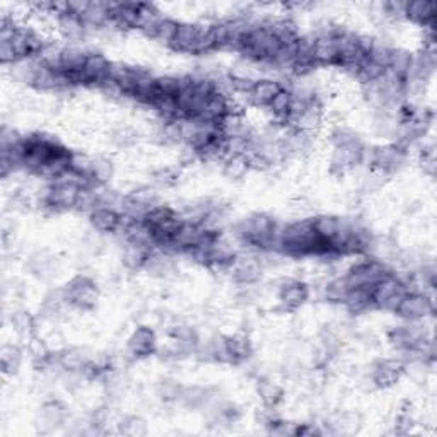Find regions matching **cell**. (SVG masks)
I'll return each mask as SVG.
<instances>
[{
	"mask_svg": "<svg viewBox=\"0 0 437 437\" xmlns=\"http://www.w3.org/2000/svg\"><path fill=\"white\" fill-rule=\"evenodd\" d=\"M393 271L389 270V266L386 265L383 260H364L359 261L357 265H354L352 269L345 274V282L349 288L355 287H364V288H372L377 282L392 275Z\"/></svg>",
	"mask_w": 437,
	"mask_h": 437,
	"instance_id": "1",
	"label": "cell"
},
{
	"mask_svg": "<svg viewBox=\"0 0 437 437\" xmlns=\"http://www.w3.org/2000/svg\"><path fill=\"white\" fill-rule=\"evenodd\" d=\"M406 292H409V286L405 280L392 274L372 287V304L377 309L394 311Z\"/></svg>",
	"mask_w": 437,
	"mask_h": 437,
	"instance_id": "2",
	"label": "cell"
},
{
	"mask_svg": "<svg viewBox=\"0 0 437 437\" xmlns=\"http://www.w3.org/2000/svg\"><path fill=\"white\" fill-rule=\"evenodd\" d=\"M67 304L77 309H92L97 303V288L96 284L89 277L79 275V277L72 279L65 287Z\"/></svg>",
	"mask_w": 437,
	"mask_h": 437,
	"instance_id": "3",
	"label": "cell"
},
{
	"mask_svg": "<svg viewBox=\"0 0 437 437\" xmlns=\"http://www.w3.org/2000/svg\"><path fill=\"white\" fill-rule=\"evenodd\" d=\"M393 313L405 321H422L434 313V303L423 292L409 291Z\"/></svg>",
	"mask_w": 437,
	"mask_h": 437,
	"instance_id": "4",
	"label": "cell"
},
{
	"mask_svg": "<svg viewBox=\"0 0 437 437\" xmlns=\"http://www.w3.org/2000/svg\"><path fill=\"white\" fill-rule=\"evenodd\" d=\"M406 152L401 151L396 144H389V146L377 147L371 154V164L377 171L389 175V173L398 171L405 163Z\"/></svg>",
	"mask_w": 437,
	"mask_h": 437,
	"instance_id": "5",
	"label": "cell"
},
{
	"mask_svg": "<svg viewBox=\"0 0 437 437\" xmlns=\"http://www.w3.org/2000/svg\"><path fill=\"white\" fill-rule=\"evenodd\" d=\"M364 156H366V149H364L360 139L355 140V142L345 144V146H335L332 156V169L338 173L347 171V169L362 163Z\"/></svg>",
	"mask_w": 437,
	"mask_h": 437,
	"instance_id": "6",
	"label": "cell"
},
{
	"mask_svg": "<svg viewBox=\"0 0 437 437\" xmlns=\"http://www.w3.org/2000/svg\"><path fill=\"white\" fill-rule=\"evenodd\" d=\"M405 369L406 362L403 359H383L372 367L371 381L377 388H388V386L398 383Z\"/></svg>",
	"mask_w": 437,
	"mask_h": 437,
	"instance_id": "7",
	"label": "cell"
},
{
	"mask_svg": "<svg viewBox=\"0 0 437 437\" xmlns=\"http://www.w3.org/2000/svg\"><path fill=\"white\" fill-rule=\"evenodd\" d=\"M309 299V287L301 280H286L279 288V301L286 311H294Z\"/></svg>",
	"mask_w": 437,
	"mask_h": 437,
	"instance_id": "8",
	"label": "cell"
},
{
	"mask_svg": "<svg viewBox=\"0 0 437 437\" xmlns=\"http://www.w3.org/2000/svg\"><path fill=\"white\" fill-rule=\"evenodd\" d=\"M156 347H158L156 333L149 326H139L126 342V350L134 357H149L156 352Z\"/></svg>",
	"mask_w": 437,
	"mask_h": 437,
	"instance_id": "9",
	"label": "cell"
},
{
	"mask_svg": "<svg viewBox=\"0 0 437 437\" xmlns=\"http://www.w3.org/2000/svg\"><path fill=\"white\" fill-rule=\"evenodd\" d=\"M231 269H232V277H234L236 282L244 287L253 286V284H257L258 280L261 279V263L260 260H254L252 257L246 258L236 257Z\"/></svg>",
	"mask_w": 437,
	"mask_h": 437,
	"instance_id": "10",
	"label": "cell"
},
{
	"mask_svg": "<svg viewBox=\"0 0 437 437\" xmlns=\"http://www.w3.org/2000/svg\"><path fill=\"white\" fill-rule=\"evenodd\" d=\"M89 224L101 234H112V232H117L120 229L122 214L117 209L97 207V209L89 212Z\"/></svg>",
	"mask_w": 437,
	"mask_h": 437,
	"instance_id": "11",
	"label": "cell"
},
{
	"mask_svg": "<svg viewBox=\"0 0 437 437\" xmlns=\"http://www.w3.org/2000/svg\"><path fill=\"white\" fill-rule=\"evenodd\" d=\"M284 86L279 82V80L274 79H260L254 80V86L249 92L248 101L253 106H260V108H269V104L271 103L275 96L282 91Z\"/></svg>",
	"mask_w": 437,
	"mask_h": 437,
	"instance_id": "12",
	"label": "cell"
},
{
	"mask_svg": "<svg viewBox=\"0 0 437 437\" xmlns=\"http://www.w3.org/2000/svg\"><path fill=\"white\" fill-rule=\"evenodd\" d=\"M198 36H200V24H192V23H180L178 33L173 41L171 48L175 52L180 53H192L195 52V46H197Z\"/></svg>",
	"mask_w": 437,
	"mask_h": 437,
	"instance_id": "13",
	"label": "cell"
},
{
	"mask_svg": "<svg viewBox=\"0 0 437 437\" xmlns=\"http://www.w3.org/2000/svg\"><path fill=\"white\" fill-rule=\"evenodd\" d=\"M67 417L65 406L60 401H48L45 403L43 409H41L40 420H38V426L41 427L43 432H52L55 428L63 426Z\"/></svg>",
	"mask_w": 437,
	"mask_h": 437,
	"instance_id": "14",
	"label": "cell"
},
{
	"mask_svg": "<svg viewBox=\"0 0 437 437\" xmlns=\"http://www.w3.org/2000/svg\"><path fill=\"white\" fill-rule=\"evenodd\" d=\"M342 304L347 308V311L352 313V315H360V313L367 311V309H372L374 308V304H372V288H364V287L349 288V292H347L345 298H343Z\"/></svg>",
	"mask_w": 437,
	"mask_h": 437,
	"instance_id": "15",
	"label": "cell"
},
{
	"mask_svg": "<svg viewBox=\"0 0 437 437\" xmlns=\"http://www.w3.org/2000/svg\"><path fill=\"white\" fill-rule=\"evenodd\" d=\"M57 24H58V31H60L67 40L72 41L80 40V38H84V35L87 33V28L86 24H84V21L70 11L65 12V14L58 16Z\"/></svg>",
	"mask_w": 437,
	"mask_h": 437,
	"instance_id": "16",
	"label": "cell"
},
{
	"mask_svg": "<svg viewBox=\"0 0 437 437\" xmlns=\"http://www.w3.org/2000/svg\"><path fill=\"white\" fill-rule=\"evenodd\" d=\"M405 18L414 21V23L422 24V26H427V24L434 23L436 4L434 2H426V0H415V2H406Z\"/></svg>",
	"mask_w": 437,
	"mask_h": 437,
	"instance_id": "17",
	"label": "cell"
},
{
	"mask_svg": "<svg viewBox=\"0 0 437 437\" xmlns=\"http://www.w3.org/2000/svg\"><path fill=\"white\" fill-rule=\"evenodd\" d=\"M214 393L212 388H203V386H192V388H185L181 392V396L178 403L186 406V409H202V406H209Z\"/></svg>",
	"mask_w": 437,
	"mask_h": 437,
	"instance_id": "18",
	"label": "cell"
},
{
	"mask_svg": "<svg viewBox=\"0 0 437 437\" xmlns=\"http://www.w3.org/2000/svg\"><path fill=\"white\" fill-rule=\"evenodd\" d=\"M152 252H154V248H151V246L126 243L125 249H123V263H125L130 270H142L144 265L149 260Z\"/></svg>",
	"mask_w": 437,
	"mask_h": 437,
	"instance_id": "19",
	"label": "cell"
},
{
	"mask_svg": "<svg viewBox=\"0 0 437 437\" xmlns=\"http://www.w3.org/2000/svg\"><path fill=\"white\" fill-rule=\"evenodd\" d=\"M292 101H294V96H292L291 89L284 87L269 104V112L274 114V118L277 120V123H282L284 126H286L288 113H291Z\"/></svg>",
	"mask_w": 437,
	"mask_h": 437,
	"instance_id": "20",
	"label": "cell"
},
{
	"mask_svg": "<svg viewBox=\"0 0 437 437\" xmlns=\"http://www.w3.org/2000/svg\"><path fill=\"white\" fill-rule=\"evenodd\" d=\"M224 175L229 180H243L246 173L252 171L249 168V156L248 154H231L224 159Z\"/></svg>",
	"mask_w": 437,
	"mask_h": 437,
	"instance_id": "21",
	"label": "cell"
},
{
	"mask_svg": "<svg viewBox=\"0 0 437 437\" xmlns=\"http://www.w3.org/2000/svg\"><path fill=\"white\" fill-rule=\"evenodd\" d=\"M23 362V350L18 345H4L0 350V366L4 374L12 376L19 371Z\"/></svg>",
	"mask_w": 437,
	"mask_h": 437,
	"instance_id": "22",
	"label": "cell"
},
{
	"mask_svg": "<svg viewBox=\"0 0 437 437\" xmlns=\"http://www.w3.org/2000/svg\"><path fill=\"white\" fill-rule=\"evenodd\" d=\"M178 28H180V23L175 19H169V18H163L158 23V26H156L154 33H152V40L159 41L161 45H166L171 48L173 41H175V36L178 33Z\"/></svg>",
	"mask_w": 437,
	"mask_h": 437,
	"instance_id": "23",
	"label": "cell"
},
{
	"mask_svg": "<svg viewBox=\"0 0 437 437\" xmlns=\"http://www.w3.org/2000/svg\"><path fill=\"white\" fill-rule=\"evenodd\" d=\"M258 394H260L261 401L265 403L266 409L274 410L275 406L279 405L280 400H282V388L279 384H275L274 381L270 379H261L258 383Z\"/></svg>",
	"mask_w": 437,
	"mask_h": 437,
	"instance_id": "24",
	"label": "cell"
},
{
	"mask_svg": "<svg viewBox=\"0 0 437 437\" xmlns=\"http://www.w3.org/2000/svg\"><path fill=\"white\" fill-rule=\"evenodd\" d=\"M11 323H12V330L23 338L31 337L36 330V320L26 311L14 313L11 318Z\"/></svg>",
	"mask_w": 437,
	"mask_h": 437,
	"instance_id": "25",
	"label": "cell"
},
{
	"mask_svg": "<svg viewBox=\"0 0 437 437\" xmlns=\"http://www.w3.org/2000/svg\"><path fill=\"white\" fill-rule=\"evenodd\" d=\"M113 176V164L108 159L97 158L92 159V169H91V180L96 186H104L112 180Z\"/></svg>",
	"mask_w": 437,
	"mask_h": 437,
	"instance_id": "26",
	"label": "cell"
},
{
	"mask_svg": "<svg viewBox=\"0 0 437 437\" xmlns=\"http://www.w3.org/2000/svg\"><path fill=\"white\" fill-rule=\"evenodd\" d=\"M120 432L130 437H140L147 434V423L146 420L140 417H126L120 423Z\"/></svg>",
	"mask_w": 437,
	"mask_h": 437,
	"instance_id": "27",
	"label": "cell"
},
{
	"mask_svg": "<svg viewBox=\"0 0 437 437\" xmlns=\"http://www.w3.org/2000/svg\"><path fill=\"white\" fill-rule=\"evenodd\" d=\"M112 139L118 147H130L137 142L139 135H137V131H135L134 129H130V126H122V129L113 131Z\"/></svg>",
	"mask_w": 437,
	"mask_h": 437,
	"instance_id": "28",
	"label": "cell"
},
{
	"mask_svg": "<svg viewBox=\"0 0 437 437\" xmlns=\"http://www.w3.org/2000/svg\"><path fill=\"white\" fill-rule=\"evenodd\" d=\"M347 292H349V286H347L345 279H337L330 282L328 287H326V298L335 301V303H342Z\"/></svg>",
	"mask_w": 437,
	"mask_h": 437,
	"instance_id": "29",
	"label": "cell"
},
{
	"mask_svg": "<svg viewBox=\"0 0 437 437\" xmlns=\"http://www.w3.org/2000/svg\"><path fill=\"white\" fill-rule=\"evenodd\" d=\"M183 392V386L178 384L176 381H163L159 386V394L164 401H178Z\"/></svg>",
	"mask_w": 437,
	"mask_h": 437,
	"instance_id": "30",
	"label": "cell"
},
{
	"mask_svg": "<svg viewBox=\"0 0 437 437\" xmlns=\"http://www.w3.org/2000/svg\"><path fill=\"white\" fill-rule=\"evenodd\" d=\"M332 140H333L335 146H345V144H350V142H355V140H359V135L355 134L354 130L347 129V126H338V129L333 130Z\"/></svg>",
	"mask_w": 437,
	"mask_h": 437,
	"instance_id": "31",
	"label": "cell"
},
{
	"mask_svg": "<svg viewBox=\"0 0 437 437\" xmlns=\"http://www.w3.org/2000/svg\"><path fill=\"white\" fill-rule=\"evenodd\" d=\"M178 176H180V173L176 171V169L173 168H166V169H161L154 175V181L156 185L163 186V188H168V186H173L178 181Z\"/></svg>",
	"mask_w": 437,
	"mask_h": 437,
	"instance_id": "32",
	"label": "cell"
}]
</instances>
